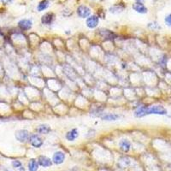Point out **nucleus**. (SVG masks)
<instances>
[{"label":"nucleus","instance_id":"b1692460","mask_svg":"<svg viewBox=\"0 0 171 171\" xmlns=\"http://www.w3.org/2000/svg\"><path fill=\"white\" fill-rule=\"evenodd\" d=\"M1 1H2V3L4 4H11V2H13V0H1Z\"/></svg>","mask_w":171,"mask_h":171},{"label":"nucleus","instance_id":"dca6fc26","mask_svg":"<svg viewBox=\"0 0 171 171\" xmlns=\"http://www.w3.org/2000/svg\"><path fill=\"white\" fill-rule=\"evenodd\" d=\"M99 34L103 36L104 39H114L115 37V34L110 30L103 29V28L99 30Z\"/></svg>","mask_w":171,"mask_h":171},{"label":"nucleus","instance_id":"a211bd4d","mask_svg":"<svg viewBox=\"0 0 171 171\" xmlns=\"http://www.w3.org/2000/svg\"><path fill=\"white\" fill-rule=\"evenodd\" d=\"M39 168V163L38 161H36V159H31L28 163V170L29 171H37Z\"/></svg>","mask_w":171,"mask_h":171},{"label":"nucleus","instance_id":"1a4fd4ad","mask_svg":"<svg viewBox=\"0 0 171 171\" xmlns=\"http://www.w3.org/2000/svg\"><path fill=\"white\" fill-rule=\"evenodd\" d=\"M133 9L138 13H140V14H146L147 13L148 10L147 8L141 3H135L133 4Z\"/></svg>","mask_w":171,"mask_h":171},{"label":"nucleus","instance_id":"f3484780","mask_svg":"<svg viewBox=\"0 0 171 171\" xmlns=\"http://www.w3.org/2000/svg\"><path fill=\"white\" fill-rule=\"evenodd\" d=\"M119 166L122 169H125L127 166L130 165V159L128 158H126V157H123V158H121L120 160H119V163H118Z\"/></svg>","mask_w":171,"mask_h":171},{"label":"nucleus","instance_id":"412c9836","mask_svg":"<svg viewBox=\"0 0 171 171\" xmlns=\"http://www.w3.org/2000/svg\"><path fill=\"white\" fill-rule=\"evenodd\" d=\"M12 166L14 167V168H15V169H18V170H24V169H23V164H22V163L20 162V161H17V160H15V161H13L12 162Z\"/></svg>","mask_w":171,"mask_h":171},{"label":"nucleus","instance_id":"7ed1b4c3","mask_svg":"<svg viewBox=\"0 0 171 171\" xmlns=\"http://www.w3.org/2000/svg\"><path fill=\"white\" fill-rule=\"evenodd\" d=\"M29 142L35 148H39L43 145L42 139L40 138V136H39L38 134H32V135H30V137H29Z\"/></svg>","mask_w":171,"mask_h":171},{"label":"nucleus","instance_id":"f257e3e1","mask_svg":"<svg viewBox=\"0 0 171 171\" xmlns=\"http://www.w3.org/2000/svg\"><path fill=\"white\" fill-rule=\"evenodd\" d=\"M167 110L162 105H153L151 107H147V115H167Z\"/></svg>","mask_w":171,"mask_h":171},{"label":"nucleus","instance_id":"5701e85b","mask_svg":"<svg viewBox=\"0 0 171 171\" xmlns=\"http://www.w3.org/2000/svg\"><path fill=\"white\" fill-rule=\"evenodd\" d=\"M165 23H166L169 27H171V14L168 15L165 17Z\"/></svg>","mask_w":171,"mask_h":171},{"label":"nucleus","instance_id":"20e7f679","mask_svg":"<svg viewBox=\"0 0 171 171\" xmlns=\"http://www.w3.org/2000/svg\"><path fill=\"white\" fill-rule=\"evenodd\" d=\"M77 14L81 18H87L91 15V10L85 5H80L77 9Z\"/></svg>","mask_w":171,"mask_h":171},{"label":"nucleus","instance_id":"393cba45","mask_svg":"<svg viewBox=\"0 0 171 171\" xmlns=\"http://www.w3.org/2000/svg\"><path fill=\"white\" fill-rule=\"evenodd\" d=\"M145 1H146V0H136V3H141V4H142V3H144Z\"/></svg>","mask_w":171,"mask_h":171},{"label":"nucleus","instance_id":"4468645a","mask_svg":"<svg viewBox=\"0 0 171 171\" xmlns=\"http://www.w3.org/2000/svg\"><path fill=\"white\" fill-rule=\"evenodd\" d=\"M134 115L136 117H143L147 115V107L146 106H140L134 111Z\"/></svg>","mask_w":171,"mask_h":171},{"label":"nucleus","instance_id":"9d476101","mask_svg":"<svg viewBox=\"0 0 171 171\" xmlns=\"http://www.w3.org/2000/svg\"><path fill=\"white\" fill-rule=\"evenodd\" d=\"M119 146H120V149L124 151V152H128L129 150L131 148V143L129 142V140L126 139H123L120 141L119 143Z\"/></svg>","mask_w":171,"mask_h":171},{"label":"nucleus","instance_id":"39448f33","mask_svg":"<svg viewBox=\"0 0 171 171\" xmlns=\"http://www.w3.org/2000/svg\"><path fill=\"white\" fill-rule=\"evenodd\" d=\"M64 159H65V154L63 151H57L53 155L52 161L55 164H61L63 163Z\"/></svg>","mask_w":171,"mask_h":171},{"label":"nucleus","instance_id":"f03ea898","mask_svg":"<svg viewBox=\"0 0 171 171\" xmlns=\"http://www.w3.org/2000/svg\"><path fill=\"white\" fill-rule=\"evenodd\" d=\"M15 139L22 143H25L27 140H29V132L27 130L25 129H21V130H17L15 134Z\"/></svg>","mask_w":171,"mask_h":171},{"label":"nucleus","instance_id":"423d86ee","mask_svg":"<svg viewBox=\"0 0 171 171\" xmlns=\"http://www.w3.org/2000/svg\"><path fill=\"white\" fill-rule=\"evenodd\" d=\"M86 24L89 28H95L99 25V18L96 15H91L90 17H87Z\"/></svg>","mask_w":171,"mask_h":171},{"label":"nucleus","instance_id":"f8f14e48","mask_svg":"<svg viewBox=\"0 0 171 171\" xmlns=\"http://www.w3.org/2000/svg\"><path fill=\"white\" fill-rule=\"evenodd\" d=\"M36 131L41 134H47L51 132V127L48 124H40L36 128Z\"/></svg>","mask_w":171,"mask_h":171},{"label":"nucleus","instance_id":"aec40b11","mask_svg":"<svg viewBox=\"0 0 171 171\" xmlns=\"http://www.w3.org/2000/svg\"><path fill=\"white\" fill-rule=\"evenodd\" d=\"M48 7H49V1L48 0H43L37 6V10H38V11H43L46 10Z\"/></svg>","mask_w":171,"mask_h":171},{"label":"nucleus","instance_id":"6ab92c4d","mask_svg":"<svg viewBox=\"0 0 171 171\" xmlns=\"http://www.w3.org/2000/svg\"><path fill=\"white\" fill-rule=\"evenodd\" d=\"M123 10H124V6L123 5L116 4V5H114V6L110 8V13H114V14H118V13H121Z\"/></svg>","mask_w":171,"mask_h":171},{"label":"nucleus","instance_id":"6e6552de","mask_svg":"<svg viewBox=\"0 0 171 171\" xmlns=\"http://www.w3.org/2000/svg\"><path fill=\"white\" fill-rule=\"evenodd\" d=\"M38 163L42 167H50L52 165V161L46 156H39Z\"/></svg>","mask_w":171,"mask_h":171},{"label":"nucleus","instance_id":"4be33fe9","mask_svg":"<svg viewBox=\"0 0 171 171\" xmlns=\"http://www.w3.org/2000/svg\"><path fill=\"white\" fill-rule=\"evenodd\" d=\"M148 27L151 28V29H152V30H157V29H160L161 28L159 24L157 23H150L148 24Z\"/></svg>","mask_w":171,"mask_h":171},{"label":"nucleus","instance_id":"2eb2a0df","mask_svg":"<svg viewBox=\"0 0 171 171\" xmlns=\"http://www.w3.org/2000/svg\"><path fill=\"white\" fill-rule=\"evenodd\" d=\"M78 135H79V134H78L77 129L74 128V129L68 131V133L66 134V139H68V141H74L75 139H77Z\"/></svg>","mask_w":171,"mask_h":171},{"label":"nucleus","instance_id":"ddd939ff","mask_svg":"<svg viewBox=\"0 0 171 171\" xmlns=\"http://www.w3.org/2000/svg\"><path fill=\"white\" fill-rule=\"evenodd\" d=\"M54 18V15L51 12L45 14L42 17H41V23L43 24H51L53 21Z\"/></svg>","mask_w":171,"mask_h":171},{"label":"nucleus","instance_id":"9b49d317","mask_svg":"<svg viewBox=\"0 0 171 171\" xmlns=\"http://www.w3.org/2000/svg\"><path fill=\"white\" fill-rule=\"evenodd\" d=\"M101 119L103 121H109V122H112V121H116L118 120L121 115L117 114H112V113H109V114H104L102 115L101 116Z\"/></svg>","mask_w":171,"mask_h":171},{"label":"nucleus","instance_id":"0eeeda50","mask_svg":"<svg viewBox=\"0 0 171 171\" xmlns=\"http://www.w3.org/2000/svg\"><path fill=\"white\" fill-rule=\"evenodd\" d=\"M33 23L31 20L29 19H23L18 23V26L20 28H22L23 30H28L32 27Z\"/></svg>","mask_w":171,"mask_h":171}]
</instances>
